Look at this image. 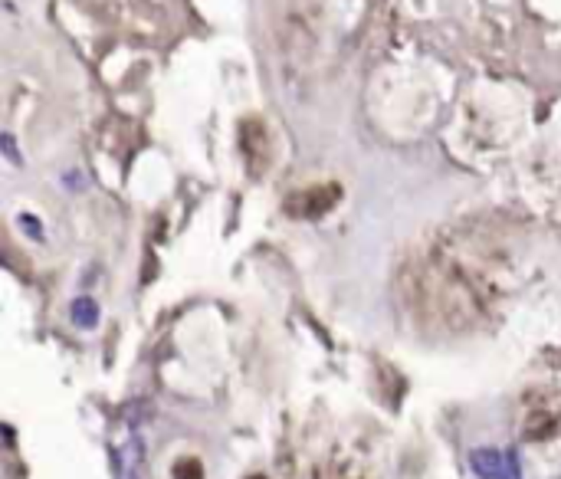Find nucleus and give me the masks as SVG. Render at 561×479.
I'll return each mask as SVG.
<instances>
[{
    "instance_id": "1",
    "label": "nucleus",
    "mask_w": 561,
    "mask_h": 479,
    "mask_svg": "<svg viewBox=\"0 0 561 479\" xmlns=\"http://www.w3.org/2000/svg\"><path fill=\"white\" fill-rule=\"evenodd\" d=\"M174 479H204V463L197 456H181L174 463Z\"/></svg>"
},
{
    "instance_id": "2",
    "label": "nucleus",
    "mask_w": 561,
    "mask_h": 479,
    "mask_svg": "<svg viewBox=\"0 0 561 479\" xmlns=\"http://www.w3.org/2000/svg\"><path fill=\"white\" fill-rule=\"evenodd\" d=\"M319 479H365V476H361V473H341V476H338V473L322 470V473H319Z\"/></svg>"
},
{
    "instance_id": "3",
    "label": "nucleus",
    "mask_w": 561,
    "mask_h": 479,
    "mask_svg": "<svg viewBox=\"0 0 561 479\" xmlns=\"http://www.w3.org/2000/svg\"><path fill=\"white\" fill-rule=\"evenodd\" d=\"M247 479H266V476H247Z\"/></svg>"
}]
</instances>
